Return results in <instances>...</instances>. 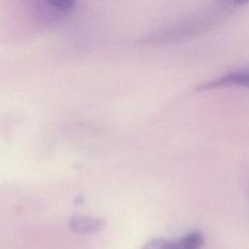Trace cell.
I'll return each instance as SVG.
<instances>
[{
	"label": "cell",
	"instance_id": "4",
	"mask_svg": "<svg viewBox=\"0 0 249 249\" xmlns=\"http://www.w3.org/2000/svg\"><path fill=\"white\" fill-rule=\"evenodd\" d=\"M70 227L78 232H94L103 227V223L90 217H73L70 221Z\"/></svg>",
	"mask_w": 249,
	"mask_h": 249
},
{
	"label": "cell",
	"instance_id": "1",
	"mask_svg": "<svg viewBox=\"0 0 249 249\" xmlns=\"http://www.w3.org/2000/svg\"><path fill=\"white\" fill-rule=\"evenodd\" d=\"M247 2H220L203 9L193 16L183 18L172 29L168 31V38L171 40L186 39L208 29H211L217 22L223 20L228 15L234 12L239 6Z\"/></svg>",
	"mask_w": 249,
	"mask_h": 249
},
{
	"label": "cell",
	"instance_id": "3",
	"mask_svg": "<svg viewBox=\"0 0 249 249\" xmlns=\"http://www.w3.org/2000/svg\"><path fill=\"white\" fill-rule=\"evenodd\" d=\"M233 86L249 89V66L234 69L219 77H216L211 81L199 85L197 87V89L205 90Z\"/></svg>",
	"mask_w": 249,
	"mask_h": 249
},
{
	"label": "cell",
	"instance_id": "2",
	"mask_svg": "<svg viewBox=\"0 0 249 249\" xmlns=\"http://www.w3.org/2000/svg\"><path fill=\"white\" fill-rule=\"evenodd\" d=\"M203 244V235L196 231H191L177 240L154 238L142 249H199Z\"/></svg>",
	"mask_w": 249,
	"mask_h": 249
}]
</instances>
